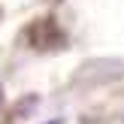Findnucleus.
<instances>
[{"mask_svg":"<svg viewBox=\"0 0 124 124\" xmlns=\"http://www.w3.org/2000/svg\"><path fill=\"white\" fill-rule=\"evenodd\" d=\"M27 39H30V46H36V48H54V46L64 42V33H61V27L52 18H39V21H33L27 27Z\"/></svg>","mask_w":124,"mask_h":124,"instance_id":"f257e3e1","label":"nucleus"},{"mask_svg":"<svg viewBox=\"0 0 124 124\" xmlns=\"http://www.w3.org/2000/svg\"><path fill=\"white\" fill-rule=\"evenodd\" d=\"M0 106H3V88H0Z\"/></svg>","mask_w":124,"mask_h":124,"instance_id":"f03ea898","label":"nucleus"}]
</instances>
